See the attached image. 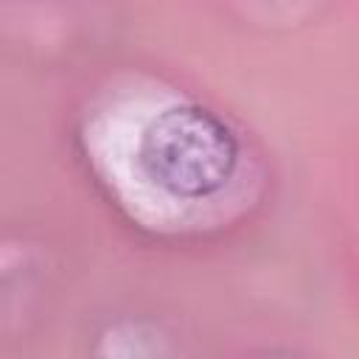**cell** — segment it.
Listing matches in <instances>:
<instances>
[{
    "mask_svg": "<svg viewBox=\"0 0 359 359\" xmlns=\"http://www.w3.org/2000/svg\"><path fill=\"white\" fill-rule=\"evenodd\" d=\"M137 165L163 194L174 199H205L233 180L238 140L208 107L177 104L157 112L143 129Z\"/></svg>",
    "mask_w": 359,
    "mask_h": 359,
    "instance_id": "6da1fadb",
    "label": "cell"
}]
</instances>
